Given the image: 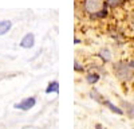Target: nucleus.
<instances>
[{"label": "nucleus", "instance_id": "3", "mask_svg": "<svg viewBox=\"0 0 134 129\" xmlns=\"http://www.w3.org/2000/svg\"><path fill=\"white\" fill-rule=\"evenodd\" d=\"M35 104H36L35 97H28V98H24V100H21L20 102L15 104L14 108L15 109H19V110H30V109H32V108L35 106Z\"/></svg>", "mask_w": 134, "mask_h": 129}, {"label": "nucleus", "instance_id": "11", "mask_svg": "<svg viewBox=\"0 0 134 129\" xmlns=\"http://www.w3.org/2000/svg\"><path fill=\"white\" fill-rule=\"evenodd\" d=\"M122 2H124V0H106L107 6H110V7H117V6L122 4Z\"/></svg>", "mask_w": 134, "mask_h": 129}, {"label": "nucleus", "instance_id": "8", "mask_svg": "<svg viewBox=\"0 0 134 129\" xmlns=\"http://www.w3.org/2000/svg\"><path fill=\"white\" fill-rule=\"evenodd\" d=\"M103 105H106V106L109 108V109H110L111 112H114V113H117V114H124V110H122V109H119L118 106L113 105V104H111L110 101H105V102H103Z\"/></svg>", "mask_w": 134, "mask_h": 129}, {"label": "nucleus", "instance_id": "6", "mask_svg": "<svg viewBox=\"0 0 134 129\" xmlns=\"http://www.w3.org/2000/svg\"><path fill=\"white\" fill-rule=\"evenodd\" d=\"M46 93L50 94V93H59V82L58 81H52L48 83L47 89H46Z\"/></svg>", "mask_w": 134, "mask_h": 129}, {"label": "nucleus", "instance_id": "5", "mask_svg": "<svg viewBox=\"0 0 134 129\" xmlns=\"http://www.w3.org/2000/svg\"><path fill=\"white\" fill-rule=\"evenodd\" d=\"M12 28V22L11 20H0V36L7 34Z\"/></svg>", "mask_w": 134, "mask_h": 129}, {"label": "nucleus", "instance_id": "4", "mask_svg": "<svg viewBox=\"0 0 134 129\" xmlns=\"http://www.w3.org/2000/svg\"><path fill=\"white\" fill-rule=\"evenodd\" d=\"M19 46L21 49H32L34 46H35V35L32 34V32H28V34H26L23 38H21Z\"/></svg>", "mask_w": 134, "mask_h": 129}, {"label": "nucleus", "instance_id": "2", "mask_svg": "<svg viewBox=\"0 0 134 129\" xmlns=\"http://www.w3.org/2000/svg\"><path fill=\"white\" fill-rule=\"evenodd\" d=\"M114 71L121 79H130L131 78V66L125 62H119L114 66Z\"/></svg>", "mask_w": 134, "mask_h": 129}, {"label": "nucleus", "instance_id": "1", "mask_svg": "<svg viewBox=\"0 0 134 129\" xmlns=\"http://www.w3.org/2000/svg\"><path fill=\"white\" fill-rule=\"evenodd\" d=\"M83 8L93 18H105L107 15L106 0H83Z\"/></svg>", "mask_w": 134, "mask_h": 129}, {"label": "nucleus", "instance_id": "13", "mask_svg": "<svg viewBox=\"0 0 134 129\" xmlns=\"http://www.w3.org/2000/svg\"><path fill=\"white\" fill-rule=\"evenodd\" d=\"M131 67H133V69H134V61H133V62H131Z\"/></svg>", "mask_w": 134, "mask_h": 129}, {"label": "nucleus", "instance_id": "12", "mask_svg": "<svg viewBox=\"0 0 134 129\" xmlns=\"http://www.w3.org/2000/svg\"><path fill=\"white\" fill-rule=\"evenodd\" d=\"M95 129H102V125H100V124H97V125H95Z\"/></svg>", "mask_w": 134, "mask_h": 129}, {"label": "nucleus", "instance_id": "9", "mask_svg": "<svg viewBox=\"0 0 134 129\" xmlns=\"http://www.w3.org/2000/svg\"><path fill=\"white\" fill-rule=\"evenodd\" d=\"M99 57H100V59H102V61L109 62V61L111 59V52H110L107 49H102V50L99 51Z\"/></svg>", "mask_w": 134, "mask_h": 129}, {"label": "nucleus", "instance_id": "7", "mask_svg": "<svg viewBox=\"0 0 134 129\" xmlns=\"http://www.w3.org/2000/svg\"><path fill=\"white\" fill-rule=\"evenodd\" d=\"M86 81H87V83L94 85V83H97L99 81V75L97 73H90V74L86 75Z\"/></svg>", "mask_w": 134, "mask_h": 129}, {"label": "nucleus", "instance_id": "10", "mask_svg": "<svg viewBox=\"0 0 134 129\" xmlns=\"http://www.w3.org/2000/svg\"><path fill=\"white\" fill-rule=\"evenodd\" d=\"M90 95L93 97V98H94V100H97L98 102H102V104L105 102V101H103V98H102V95H100V94H99V93H98V92H97L95 89L90 92Z\"/></svg>", "mask_w": 134, "mask_h": 129}]
</instances>
